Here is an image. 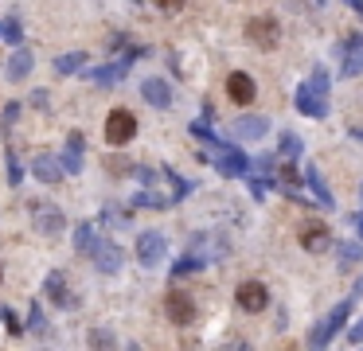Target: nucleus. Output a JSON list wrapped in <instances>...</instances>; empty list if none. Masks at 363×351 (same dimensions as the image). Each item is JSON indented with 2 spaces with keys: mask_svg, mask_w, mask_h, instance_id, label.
<instances>
[{
  "mask_svg": "<svg viewBox=\"0 0 363 351\" xmlns=\"http://www.w3.org/2000/svg\"><path fill=\"white\" fill-rule=\"evenodd\" d=\"M293 102H297V109H301L304 117H328V70L316 67L313 78L297 86Z\"/></svg>",
  "mask_w": 363,
  "mask_h": 351,
  "instance_id": "1",
  "label": "nucleus"
},
{
  "mask_svg": "<svg viewBox=\"0 0 363 351\" xmlns=\"http://www.w3.org/2000/svg\"><path fill=\"white\" fill-rule=\"evenodd\" d=\"M355 297H360V289H355L352 297H348V301H340V304H336L328 320H320L313 332H309V343H313V348H324V343H328V340L336 336V332L343 328V320H348V312H352V301H355Z\"/></svg>",
  "mask_w": 363,
  "mask_h": 351,
  "instance_id": "2",
  "label": "nucleus"
},
{
  "mask_svg": "<svg viewBox=\"0 0 363 351\" xmlns=\"http://www.w3.org/2000/svg\"><path fill=\"white\" fill-rule=\"evenodd\" d=\"M246 39H250L258 51H274L277 43H281V24H277V20H270V16L246 20Z\"/></svg>",
  "mask_w": 363,
  "mask_h": 351,
  "instance_id": "3",
  "label": "nucleus"
},
{
  "mask_svg": "<svg viewBox=\"0 0 363 351\" xmlns=\"http://www.w3.org/2000/svg\"><path fill=\"white\" fill-rule=\"evenodd\" d=\"M137 136V117L129 114V109H109V117H106V141L114 148H121V145H129Z\"/></svg>",
  "mask_w": 363,
  "mask_h": 351,
  "instance_id": "4",
  "label": "nucleus"
},
{
  "mask_svg": "<svg viewBox=\"0 0 363 351\" xmlns=\"http://www.w3.org/2000/svg\"><path fill=\"white\" fill-rule=\"evenodd\" d=\"M164 254H168V242H164V234H160V231H145L137 238V262L141 265L153 270V265L164 262Z\"/></svg>",
  "mask_w": 363,
  "mask_h": 351,
  "instance_id": "5",
  "label": "nucleus"
},
{
  "mask_svg": "<svg viewBox=\"0 0 363 351\" xmlns=\"http://www.w3.org/2000/svg\"><path fill=\"white\" fill-rule=\"evenodd\" d=\"M297 242H301L309 254H324L328 246H332V234H328V226H324V223L309 219V223H301V231H297Z\"/></svg>",
  "mask_w": 363,
  "mask_h": 351,
  "instance_id": "6",
  "label": "nucleus"
},
{
  "mask_svg": "<svg viewBox=\"0 0 363 351\" xmlns=\"http://www.w3.org/2000/svg\"><path fill=\"white\" fill-rule=\"evenodd\" d=\"M164 312H168V320H172V324L187 328V324L196 320V301H192L187 292H168V297H164Z\"/></svg>",
  "mask_w": 363,
  "mask_h": 351,
  "instance_id": "7",
  "label": "nucleus"
},
{
  "mask_svg": "<svg viewBox=\"0 0 363 351\" xmlns=\"http://www.w3.org/2000/svg\"><path fill=\"white\" fill-rule=\"evenodd\" d=\"M235 301H238L242 312H262L265 304H270V289H265L262 281H242L238 292H235Z\"/></svg>",
  "mask_w": 363,
  "mask_h": 351,
  "instance_id": "8",
  "label": "nucleus"
},
{
  "mask_svg": "<svg viewBox=\"0 0 363 351\" xmlns=\"http://www.w3.org/2000/svg\"><path fill=\"white\" fill-rule=\"evenodd\" d=\"M226 94H231L235 106H250L254 94H258V86H254V78L246 75V70H235V75L226 78Z\"/></svg>",
  "mask_w": 363,
  "mask_h": 351,
  "instance_id": "9",
  "label": "nucleus"
},
{
  "mask_svg": "<svg viewBox=\"0 0 363 351\" xmlns=\"http://www.w3.org/2000/svg\"><path fill=\"white\" fill-rule=\"evenodd\" d=\"M215 160H219V168H223L226 176H246V172H250V160H246L238 148L219 145V141H215Z\"/></svg>",
  "mask_w": 363,
  "mask_h": 351,
  "instance_id": "10",
  "label": "nucleus"
},
{
  "mask_svg": "<svg viewBox=\"0 0 363 351\" xmlns=\"http://www.w3.org/2000/svg\"><path fill=\"white\" fill-rule=\"evenodd\" d=\"M343 75H348V78L363 75V36H360V31L348 36V43H343Z\"/></svg>",
  "mask_w": 363,
  "mask_h": 351,
  "instance_id": "11",
  "label": "nucleus"
},
{
  "mask_svg": "<svg viewBox=\"0 0 363 351\" xmlns=\"http://www.w3.org/2000/svg\"><path fill=\"white\" fill-rule=\"evenodd\" d=\"M141 94H145L148 106H157V109L172 106V86H168L164 78H145V82H141Z\"/></svg>",
  "mask_w": 363,
  "mask_h": 351,
  "instance_id": "12",
  "label": "nucleus"
},
{
  "mask_svg": "<svg viewBox=\"0 0 363 351\" xmlns=\"http://www.w3.org/2000/svg\"><path fill=\"white\" fill-rule=\"evenodd\" d=\"M265 129H270V121L258 117V114H246V117H238V121H235V136H238V141H258V136H265Z\"/></svg>",
  "mask_w": 363,
  "mask_h": 351,
  "instance_id": "13",
  "label": "nucleus"
},
{
  "mask_svg": "<svg viewBox=\"0 0 363 351\" xmlns=\"http://www.w3.org/2000/svg\"><path fill=\"white\" fill-rule=\"evenodd\" d=\"M63 172H67V168H63L55 156H36V160H31V176H40L43 184H59Z\"/></svg>",
  "mask_w": 363,
  "mask_h": 351,
  "instance_id": "14",
  "label": "nucleus"
},
{
  "mask_svg": "<svg viewBox=\"0 0 363 351\" xmlns=\"http://www.w3.org/2000/svg\"><path fill=\"white\" fill-rule=\"evenodd\" d=\"M94 262H98L102 273H118L121 270V250L118 246H109V242H98L94 246Z\"/></svg>",
  "mask_w": 363,
  "mask_h": 351,
  "instance_id": "15",
  "label": "nucleus"
},
{
  "mask_svg": "<svg viewBox=\"0 0 363 351\" xmlns=\"http://www.w3.org/2000/svg\"><path fill=\"white\" fill-rule=\"evenodd\" d=\"M304 184L313 187V195H316V199H320L324 207H328V211H332V207H336V199H332V192H328V184H324V180H320V172H316V164H304Z\"/></svg>",
  "mask_w": 363,
  "mask_h": 351,
  "instance_id": "16",
  "label": "nucleus"
},
{
  "mask_svg": "<svg viewBox=\"0 0 363 351\" xmlns=\"http://www.w3.org/2000/svg\"><path fill=\"white\" fill-rule=\"evenodd\" d=\"M36 226H40L43 238H55V234H63V214L59 211H36Z\"/></svg>",
  "mask_w": 363,
  "mask_h": 351,
  "instance_id": "17",
  "label": "nucleus"
},
{
  "mask_svg": "<svg viewBox=\"0 0 363 351\" xmlns=\"http://www.w3.org/2000/svg\"><path fill=\"white\" fill-rule=\"evenodd\" d=\"M28 70H31V51H16L12 63H8V78H12V82H24Z\"/></svg>",
  "mask_w": 363,
  "mask_h": 351,
  "instance_id": "18",
  "label": "nucleus"
},
{
  "mask_svg": "<svg viewBox=\"0 0 363 351\" xmlns=\"http://www.w3.org/2000/svg\"><path fill=\"white\" fill-rule=\"evenodd\" d=\"M304 153V141L297 133H281V156L285 160H293V156H301Z\"/></svg>",
  "mask_w": 363,
  "mask_h": 351,
  "instance_id": "19",
  "label": "nucleus"
},
{
  "mask_svg": "<svg viewBox=\"0 0 363 351\" xmlns=\"http://www.w3.org/2000/svg\"><path fill=\"white\" fill-rule=\"evenodd\" d=\"M121 75H125V67H98V70H94V82H102V86H114Z\"/></svg>",
  "mask_w": 363,
  "mask_h": 351,
  "instance_id": "20",
  "label": "nucleus"
},
{
  "mask_svg": "<svg viewBox=\"0 0 363 351\" xmlns=\"http://www.w3.org/2000/svg\"><path fill=\"white\" fill-rule=\"evenodd\" d=\"M75 246H79L82 254H94V246H98V238H94V231H90L86 223L79 226V238H75Z\"/></svg>",
  "mask_w": 363,
  "mask_h": 351,
  "instance_id": "21",
  "label": "nucleus"
},
{
  "mask_svg": "<svg viewBox=\"0 0 363 351\" xmlns=\"http://www.w3.org/2000/svg\"><path fill=\"white\" fill-rule=\"evenodd\" d=\"M47 289H51V297H55V304H70V301H67V285H63L59 277H51Z\"/></svg>",
  "mask_w": 363,
  "mask_h": 351,
  "instance_id": "22",
  "label": "nucleus"
},
{
  "mask_svg": "<svg viewBox=\"0 0 363 351\" xmlns=\"http://www.w3.org/2000/svg\"><path fill=\"white\" fill-rule=\"evenodd\" d=\"M114 343H118V340H114V336H109V332H90V348H114Z\"/></svg>",
  "mask_w": 363,
  "mask_h": 351,
  "instance_id": "23",
  "label": "nucleus"
},
{
  "mask_svg": "<svg viewBox=\"0 0 363 351\" xmlns=\"http://www.w3.org/2000/svg\"><path fill=\"white\" fill-rule=\"evenodd\" d=\"M343 265H348V262H355V258H363V246H355V242H348V246H343Z\"/></svg>",
  "mask_w": 363,
  "mask_h": 351,
  "instance_id": "24",
  "label": "nucleus"
},
{
  "mask_svg": "<svg viewBox=\"0 0 363 351\" xmlns=\"http://www.w3.org/2000/svg\"><path fill=\"white\" fill-rule=\"evenodd\" d=\"M79 63H82V55H67V58H59L55 67H59L63 75H67V70H75V67H79Z\"/></svg>",
  "mask_w": 363,
  "mask_h": 351,
  "instance_id": "25",
  "label": "nucleus"
},
{
  "mask_svg": "<svg viewBox=\"0 0 363 351\" xmlns=\"http://www.w3.org/2000/svg\"><path fill=\"white\" fill-rule=\"evenodd\" d=\"M348 340H352L355 348H360V343H363V316H360V320L352 324V332H348Z\"/></svg>",
  "mask_w": 363,
  "mask_h": 351,
  "instance_id": "26",
  "label": "nucleus"
},
{
  "mask_svg": "<svg viewBox=\"0 0 363 351\" xmlns=\"http://www.w3.org/2000/svg\"><path fill=\"white\" fill-rule=\"evenodd\" d=\"M157 4H160V8H164V12H176L180 4H184V0H157Z\"/></svg>",
  "mask_w": 363,
  "mask_h": 351,
  "instance_id": "27",
  "label": "nucleus"
},
{
  "mask_svg": "<svg viewBox=\"0 0 363 351\" xmlns=\"http://www.w3.org/2000/svg\"><path fill=\"white\" fill-rule=\"evenodd\" d=\"M106 168H109V172H125L129 164H125V160H106Z\"/></svg>",
  "mask_w": 363,
  "mask_h": 351,
  "instance_id": "28",
  "label": "nucleus"
},
{
  "mask_svg": "<svg viewBox=\"0 0 363 351\" xmlns=\"http://www.w3.org/2000/svg\"><path fill=\"white\" fill-rule=\"evenodd\" d=\"M355 289H360V292H363V281H360V285H355Z\"/></svg>",
  "mask_w": 363,
  "mask_h": 351,
  "instance_id": "29",
  "label": "nucleus"
}]
</instances>
